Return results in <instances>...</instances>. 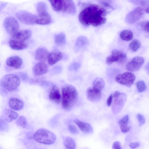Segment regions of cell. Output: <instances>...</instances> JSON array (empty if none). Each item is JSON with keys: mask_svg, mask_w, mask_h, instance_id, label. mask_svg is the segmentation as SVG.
I'll return each instance as SVG.
<instances>
[{"mask_svg": "<svg viewBox=\"0 0 149 149\" xmlns=\"http://www.w3.org/2000/svg\"><path fill=\"white\" fill-rule=\"evenodd\" d=\"M144 61V59L142 57H135L127 64L126 68L130 72L136 71L141 68Z\"/></svg>", "mask_w": 149, "mask_h": 149, "instance_id": "cell-10", "label": "cell"}, {"mask_svg": "<svg viewBox=\"0 0 149 149\" xmlns=\"http://www.w3.org/2000/svg\"><path fill=\"white\" fill-rule=\"evenodd\" d=\"M81 67V64L77 62L72 63L69 67V69L70 70L76 71L78 69Z\"/></svg>", "mask_w": 149, "mask_h": 149, "instance_id": "cell-40", "label": "cell"}, {"mask_svg": "<svg viewBox=\"0 0 149 149\" xmlns=\"http://www.w3.org/2000/svg\"><path fill=\"white\" fill-rule=\"evenodd\" d=\"M144 13L143 9L141 7H138L129 12L126 16L125 20L127 23L133 24L143 16Z\"/></svg>", "mask_w": 149, "mask_h": 149, "instance_id": "cell-9", "label": "cell"}, {"mask_svg": "<svg viewBox=\"0 0 149 149\" xmlns=\"http://www.w3.org/2000/svg\"><path fill=\"white\" fill-rule=\"evenodd\" d=\"M51 22V19L48 14L42 16H38L36 22V24L41 25H47L49 24Z\"/></svg>", "mask_w": 149, "mask_h": 149, "instance_id": "cell-26", "label": "cell"}, {"mask_svg": "<svg viewBox=\"0 0 149 149\" xmlns=\"http://www.w3.org/2000/svg\"><path fill=\"white\" fill-rule=\"evenodd\" d=\"M55 42L57 45L62 46L65 44L66 37L63 33H61L56 35L55 37Z\"/></svg>", "mask_w": 149, "mask_h": 149, "instance_id": "cell-30", "label": "cell"}, {"mask_svg": "<svg viewBox=\"0 0 149 149\" xmlns=\"http://www.w3.org/2000/svg\"><path fill=\"white\" fill-rule=\"evenodd\" d=\"M86 95L89 101L93 102H97L101 98V91L93 87L89 88L86 91Z\"/></svg>", "mask_w": 149, "mask_h": 149, "instance_id": "cell-12", "label": "cell"}, {"mask_svg": "<svg viewBox=\"0 0 149 149\" xmlns=\"http://www.w3.org/2000/svg\"><path fill=\"white\" fill-rule=\"evenodd\" d=\"M113 98V97L112 94L110 95L108 97L107 100V104L108 106L109 107L111 105L112 102Z\"/></svg>", "mask_w": 149, "mask_h": 149, "instance_id": "cell-45", "label": "cell"}, {"mask_svg": "<svg viewBox=\"0 0 149 149\" xmlns=\"http://www.w3.org/2000/svg\"><path fill=\"white\" fill-rule=\"evenodd\" d=\"M31 32L29 30H22L18 31L13 35L11 38L22 42L29 39L31 36Z\"/></svg>", "mask_w": 149, "mask_h": 149, "instance_id": "cell-13", "label": "cell"}, {"mask_svg": "<svg viewBox=\"0 0 149 149\" xmlns=\"http://www.w3.org/2000/svg\"><path fill=\"white\" fill-rule=\"evenodd\" d=\"M120 36L123 40L129 41L132 39L133 35L131 31L128 30H125L120 32Z\"/></svg>", "mask_w": 149, "mask_h": 149, "instance_id": "cell-32", "label": "cell"}, {"mask_svg": "<svg viewBox=\"0 0 149 149\" xmlns=\"http://www.w3.org/2000/svg\"><path fill=\"white\" fill-rule=\"evenodd\" d=\"M68 129L70 132L73 134H76L79 132L77 127L72 125H69L68 126Z\"/></svg>", "mask_w": 149, "mask_h": 149, "instance_id": "cell-41", "label": "cell"}, {"mask_svg": "<svg viewBox=\"0 0 149 149\" xmlns=\"http://www.w3.org/2000/svg\"><path fill=\"white\" fill-rule=\"evenodd\" d=\"M62 91V105L66 111L70 110L76 104L78 98V93L73 85L66 84L63 86Z\"/></svg>", "mask_w": 149, "mask_h": 149, "instance_id": "cell-2", "label": "cell"}, {"mask_svg": "<svg viewBox=\"0 0 149 149\" xmlns=\"http://www.w3.org/2000/svg\"><path fill=\"white\" fill-rule=\"evenodd\" d=\"M49 2L54 10L58 12L62 11L63 0H50Z\"/></svg>", "mask_w": 149, "mask_h": 149, "instance_id": "cell-29", "label": "cell"}, {"mask_svg": "<svg viewBox=\"0 0 149 149\" xmlns=\"http://www.w3.org/2000/svg\"><path fill=\"white\" fill-rule=\"evenodd\" d=\"M10 47L15 50H21L26 49L27 47V44L22 42L11 38L9 42Z\"/></svg>", "mask_w": 149, "mask_h": 149, "instance_id": "cell-22", "label": "cell"}, {"mask_svg": "<svg viewBox=\"0 0 149 149\" xmlns=\"http://www.w3.org/2000/svg\"><path fill=\"white\" fill-rule=\"evenodd\" d=\"M88 40L85 36H81L79 37L76 40L75 44V49L78 51L87 45Z\"/></svg>", "mask_w": 149, "mask_h": 149, "instance_id": "cell-24", "label": "cell"}, {"mask_svg": "<svg viewBox=\"0 0 149 149\" xmlns=\"http://www.w3.org/2000/svg\"><path fill=\"white\" fill-rule=\"evenodd\" d=\"M107 11L97 4H91L86 7L80 13L79 19L84 25L97 26L106 21Z\"/></svg>", "mask_w": 149, "mask_h": 149, "instance_id": "cell-1", "label": "cell"}, {"mask_svg": "<svg viewBox=\"0 0 149 149\" xmlns=\"http://www.w3.org/2000/svg\"><path fill=\"white\" fill-rule=\"evenodd\" d=\"M29 83L32 85H38L43 86L47 83V81L44 77L33 78L30 79Z\"/></svg>", "mask_w": 149, "mask_h": 149, "instance_id": "cell-33", "label": "cell"}, {"mask_svg": "<svg viewBox=\"0 0 149 149\" xmlns=\"http://www.w3.org/2000/svg\"><path fill=\"white\" fill-rule=\"evenodd\" d=\"M49 67L47 65L42 62L37 63L33 67V72L36 77L42 75L48 71Z\"/></svg>", "mask_w": 149, "mask_h": 149, "instance_id": "cell-11", "label": "cell"}, {"mask_svg": "<svg viewBox=\"0 0 149 149\" xmlns=\"http://www.w3.org/2000/svg\"><path fill=\"white\" fill-rule=\"evenodd\" d=\"M140 146L139 143L137 142L131 143L129 145V147L132 149H134L139 147Z\"/></svg>", "mask_w": 149, "mask_h": 149, "instance_id": "cell-44", "label": "cell"}, {"mask_svg": "<svg viewBox=\"0 0 149 149\" xmlns=\"http://www.w3.org/2000/svg\"><path fill=\"white\" fill-rule=\"evenodd\" d=\"M148 25L149 22L148 21L146 23L144 26V29L145 31L148 33H149Z\"/></svg>", "mask_w": 149, "mask_h": 149, "instance_id": "cell-47", "label": "cell"}, {"mask_svg": "<svg viewBox=\"0 0 149 149\" xmlns=\"http://www.w3.org/2000/svg\"><path fill=\"white\" fill-rule=\"evenodd\" d=\"M135 79V75L130 72H126L118 74L115 78V81L118 83L128 87L131 86Z\"/></svg>", "mask_w": 149, "mask_h": 149, "instance_id": "cell-6", "label": "cell"}, {"mask_svg": "<svg viewBox=\"0 0 149 149\" xmlns=\"http://www.w3.org/2000/svg\"><path fill=\"white\" fill-rule=\"evenodd\" d=\"M8 126L7 123L2 118H0V131L7 130Z\"/></svg>", "mask_w": 149, "mask_h": 149, "instance_id": "cell-37", "label": "cell"}, {"mask_svg": "<svg viewBox=\"0 0 149 149\" xmlns=\"http://www.w3.org/2000/svg\"><path fill=\"white\" fill-rule=\"evenodd\" d=\"M115 62H117V60L115 56L112 54L108 56L106 58V63L108 65Z\"/></svg>", "mask_w": 149, "mask_h": 149, "instance_id": "cell-38", "label": "cell"}, {"mask_svg": "<svg viewBox=\"0 0 149 149\" xmlns=\"http://www.w3.org/2000/svg\"><path fill=\"white\" fill-rule=\"evenodd\" d=\"M113 97L112 110L114 114H116L123 108L126 100L127 95L124 93L117 91L115 92Z\"/></svg>", "mask_w": 149, "mask_h": 149, "instance_id": "cell-5", "label": "cell"}, {"mask_svg": "<svg viewBox=\"0 0 149 149\" xmlns=\"http://www.w3.org/2000/svg\"><path fill=\"white\" fill-rule=\"evenodd\" d=\"M18 116V114L16 112L10 109H5L2 111L1 118L9 123L16 119Z\"/></svg>", "mask_w": 149, "mask_h": 149, "instance_id": "cell-15", "label": "cell"}, {"mask_svg": "<svg viewBox=\"0 0 149 149\" xmlns=\"http://www.w3.org/2000/svg\"><path fill=\"white\" fill-rule=\"evenodd\" d=\"M64 144L67 149H75L76 143L74 139L71 137L66 136L64 139Z\"/></svg>", "mask_w": 149, "mask_h": 149, "instance_id": "cell-31", "label": "cell"}, {"mask_svg": "<svg viewBox=\"0 0 149 149\" xmlns=\"http://www.w3.org/2000/svg\"><path fill=\"white\" fill-rule=\"evenodd\" d=\"M3 26L7 32L12 35L17 32L19 28L18 22L12 17H8L5 18Z\"/></svg>", "mask_w": 149, "mask_h": 149, "instance_id": "cell-8", "label": "cell"}, {"mask_svg": "<svg viewBox=\"0 0 149 149\" xmlns=\"http://www.w3.org/2000/svg\"><path fill=\"white\" fill-rule=\"evenodd\" d=\"M74 121L82 132L88 134L93 133V127L89 124L78 119H75Z\"/></svg>", "mask_w": 149, "mask_h": 149, "instance_id": "cell-18", "label": "cell"}, {"mask_svg": "<svg viewBox=\"0 0 149 149\" xmlns=\"http://www.w3.org/2000/svg\"><path fill=\"white\" fill-rule=\"evenodd\" d=\"M33 138L38 143L49 145L53 144L55 142L56 136L52 132L44 128H40L35 132Z\"/></svg>", "mask_w": 149, "mask_h": 149, "instance_id": "cell-3", "label": "cell"}, {"mask_svg": "<svg viewBox=\"0 0 149 149\" xmlns=\"http://www.w3.org/2000/svg\"><path fill=\"white\" fill-rule=\"evenodd\" d=\"M113 149H122L120 143L118 141L114 142L112 145Z\"/></svg>", "mask_w": 149, "mask_h": 149, "instance_id": "cell-42", "label": "cell"}, {"mask_svg": "<svg viewBox=\"0 0 149 149\" xmlns=\"http://www.w3.org/2000/svg\"></svg>", "mask_w": 149, "mask_h": 149, "instance_id": "cell-49", "label": "cell"}, {"mask_svg": "<svg viewBox=\"0 0 149 149\" xmlns=\"http://www.w3.org/2000/svg\"><path fill=\"white\" fill-rule=\"evenodd\" d=\"M6 63L9 67L17 69L21 66L22 63V60L18 56H13L7 59Z\"/></svg>", "mask_w": 149, "mask_h": 149, "instance_id": "cell-17", "label": "cell"}, {"mask_svg": "<svg viewBox=\"0 0 149 149\" xmlns=\"http://www.w3.org/2000/svg\"><path fill=\"white\" fill-rule=\"evenodd\" d=\"M19 76L23 81H26L28 78V77L27 74L24 72H20L19 73Z\"/></svg>", "mask_w": 149, "mask_h": 149, "instance_id": "cell-43", "label": "cell"}, {"mask_svg": "<svg viewBox=\"0 0 149 149\" xmlns=\"http://www.w3.org/2000/svg\"><path fill=\"white\" fill-rule=\"evenodd\" d=\"M50 100L56 104L59 103L61 99L59 89L56 85H54L52 87L49 95Z\"/></svg>", "mask_w": 149, "mask_h": 149, "instance_id": "cell-16", "label": "cell"}, {"mask_svg": "<svg viewBox=\"0 0 149 149\" xmlns=\"http://www.w3.org/2000/svg\"><path fill=\"white\" fill-rule=\"evenodd\" d=\"M129 120V116L126 115L118 121L120 130L123 133H126L129 131L130 129V127L128 125Z\"/></svg>", "mask_w": 149, "mask_h": 149, "instance_id": "cell-23", "label": "cell"}, {"mask_svg": "<svg viewBox=\"0 0 149 149\" xmlns=\"http://www.w3.org/2000/svg\"><path fill=\"white\" fill-rule=\"evenodd\" d=\"M104 85V81L103 79L97 77L93 81L92 87L101 91Z\"/></svg>", "mask_w": 149, "mask_h": 149, "instance_id": "cell-27", "label": "cell"}, {"mask_svg": "<svg viewBox=\"0 0 149 149\" xmlns=\"http://www.w3.org/2000/svg\"><path fill=\"white\" fill-rule=\"evenodd\" d=\"M16 124L23 128H25L27 125V122L26 118L24 116H20L16 120Z\"/></svg>", "mask_w": 149, "mask_h": 149, "instance_id": "cell-35", "label": "cell"}, {"mask_svg": "<svg viewBox=\"0 0 149 149\" xmlns=\"http://www.w3.org/2000/svg\"><path fill=\"white\" fill-rule=\"evenodd\" d=\"M20 83L19 77L13 74H9L4 76L0 81L1 86L5 91L12 92L15 90Z\"/></svg>", "mask_w": 149, "mask_h": 149, "instance_id": "cell-4", "label": "cell"}, {"mask_svg": "<svg viewBox=\"0 0 149 149\" xmlns=\"http://www.w3.org/2000/svg\"><path fill=\"white\" fill-rule=\"evenodd\" d=\"M63 55L59 52H52L49 54L47 58L48 64L52 65L60 60L62 58Z\"/></svg>", "mask_w": 149, "mask_h": 149, "instance_id": "cell-21", "label": "cell"}, {"mask_svg": "<svg viewBox=\"0 0 149 149\" xmlns=\"http://www.w3.org/2000/svg\"><path fill=\"white\" fill-rule=\"evenodd\" d=\"M146 11L147 13H148L149 12V10H148V8L146 9Z\"/></svg>", "mask_w": 149, "mask_h": 149, "instance_id": "cell-48", "label": "cell"}, {"mask_svg": "<svg viewBox=\"0 0 149 149\" xmlns=\"http://www.w3.org/2000/svg\"><path fill=\"white\" fill-rule=\"evenodd\" d=\"M101 2L102 4L104 6L109 9H113V7H112L108 3L104 1H101Z\"/></svg>", "mask_w": 149, "mask_h": 149, "instance_id": "cell-46", "label": "cell"}, {"mask_svg": "<svg viewBox=\"0 0 149 149\" xmlns=\"http://www.w3.org/2000/svg\"><path fill=\"white\" fill-rule=\"evenodd\" d=\"M117 59V62L122 63H124L127 59V55L123 52L117 49L113 50L111 54Z\"/></svg>", "mask_w": 149, "mask_h": 149, "instance_id": "cell-25", "label": "cell"}, {"mask_svg": "<svg viewBox=\"0 0 149 149\" xmlns=\"http://www.w3.org/2000/svg\"><path fill=\"white\" fill-rule=\"evenodd\" d=\"M49 54L47 50L45 48L43 47L39 48L36 52V59L40 62H43L47 59Z\"/></svg>", "mask_w": 149, "mask_h": 149, "instance_id": "cell-20", "label": "cell"}, {"mask_svg": "<svg viewBox=\"0 0 149 149\" xmlns=\"http://www.w3.org/2000/svg\"><path fill=\"white\" fill-rule=\"evenodd\" d=\"M137 118L139 123V126H141L143 125L145 122V118L143 115L139 113L137 115Z\"/></svg>", "mask_w": 149, "mask_h": 149, "instance_id": "cell-39", "label": "cell"}, {"mask_svg": "<svg viewBox=\"0 0 149 149\" xmlns=\"http://www.w3.org/2000/svg\"><path fill=\"white\" fill-rule=\"evenodd\" d=\"M141 43L138 40L134 39L129 44V48L130 50L133 52L137 50L140 47Z\"/></svg>", "mask_w": 149, "mask_h": 149, "instance_id": "cell-34", "label": "cell"}, {"mask_svg": "<svg viewBox=\"0 0 149 149\" xmlns=\"http://www.w3.org/2000/svg\"><path fill=\"white\" fill-rule=\"evenodd\" d=\"M9 105L12 109L19 111L21 110L24 107V103L19 99L16 98H11L9 100Z\"/></svg>", "mask_w": 149, "mask_h": 149, "instance_id": "cell-19", "label": "cell"}, {"mask_svg": "<svg viewBox=\"0 0 149 149\" xmlns=\"http://www.w3.org/2000/svg\"><path fill=\"white\" fill-rule=\"evenodd\" d=\"M16 16L18 19L23 23L29 25L36 24L37 16L28 12L20 11L16 13Z\"/></svg>", "mask_w": 149, "mask_h": 149, "instance_id": "cell-7", "label": "cell"}, {"mask_svg": "<svg viewBox=\"0 0 149 149\" xmlns=\"http://www.w3.org/2000/svg\"><path fill=\"white\" fill-rule=\"evenodd\" d=\"M62 11L69 14H74L76 9L74 2L72 0H63Z\"/></svg>", "mask_w": 149, "mask_h": 149, "instance_id": "cell-14", "label": "cell"}, {"mask_svg": "<svg viewBox=\"0 0 149 149\" xmlns=\"http://www.w3.org/2000/svg\"><path fill=\"white\" fill-rule=\"evenodd\" d=\"M136 86L139 92L144 91L146 88V86L145 82L143 81H139L136 83Z\"/></svg>", "mask_w": 149, "mask_h": 149, "instance_id": "cell-36", "label": "cell"}, {"mask_svg": "<svg viewBox=\"0 0 149 149\" xmlns=\"http://www.w3.org/2000/svg\"><path fill=\"white\" fill-rule=\"evenodd\" d=\"M37 10L39 16L47 15L48 14L47 11V5L44 2H39L37 6Z\"/></svg>", "mask_w": 149, "mask_h": 149, "instance_id": "cell-28", "label": "cell"}]
</instances>
